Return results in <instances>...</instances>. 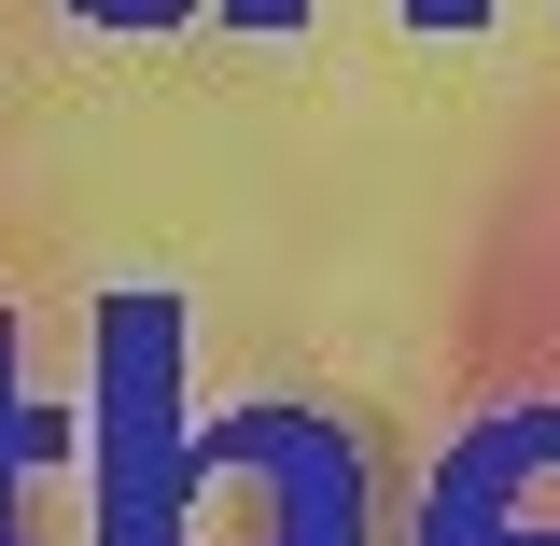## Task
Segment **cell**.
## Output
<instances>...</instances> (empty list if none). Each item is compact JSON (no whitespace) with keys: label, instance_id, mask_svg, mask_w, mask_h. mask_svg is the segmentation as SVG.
Returning a JSON list of instances; mask_svg holds the SVG:
<instances>
[{"label":"cell","instance_id":"2","mask_svg":"<svg viewBox=\"0 0 560 546\" xmlns=\"http://www.w3.org/2000/svg\"><path fill=\"white\" fill-rule=\"evenodd\" d=\"M0 546H14V350H0Z\"/></svg>","mask_w":560,"mask_h":546},{"label":"cell","instance_id":"1","mask_svg":"<svg viewBox=\"0 0 560 546\" xmlns=\"http://www.w3.org/2000/svg\"><path fill=\"white\" fill-rule=\"evenodd\" d=\"M154 407H168V323L127 309L98 337V546H168V449H154Z\"/></svg>","mask_w":560,"mask_h":546}]
</instances>
